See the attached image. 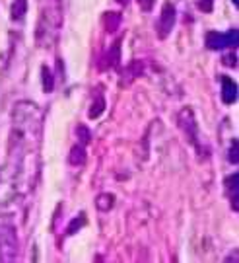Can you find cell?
<instances>
[{"mask_svg":"<svg viewBox=\"0 0 239 263\" xmlns=\"http://www.w3.org/2000/svg\"><path fill=\"white\" fill-rule=\"evenodd\" d=\"M43 137V111L33 102L22 100L12 109L8 144V172L16 191L33 189L39 172V146Z\"/></svg>","mask_w":239,"mask_h":263,"instance_id":"1","label":"cell"},{"mask_svg":"<svg viewBox=\"0 0 239 263\" xmlns=\"http://www.w3.org/2000/svg\"><path fill=\"white\" fill-rule=\"evenodd\" d=\"M18 259V234L10 222H0V263Z\"/></svg>","mask_w":239,"mask_h":263,"instance_id":"2","label":"cell"},{"mask_svg":"<svg viewBox=\"0 0 239 263\" xmlns=\"http://www.w3.org/2000/svg\"><path fill=\"white\" fill-rule=\"evenodd\" d=\"M61 24H63V0H45L43 2V12H41L39 31L51 29L53 33H56Z\"/></svg>","mask_w":239,"mask_h":263,"instance_id":"3","label":"cell"},{"mask_svg":"<svg viewBox=\"0 0 239 263\" xmlns=\"http://www.w3.org/2000/svg\"><path fill=\"white\" fill-rule=\"evenodd\" d=\"M206 45H208V49L237 47V29H230L228 33L210 31V33L206 35Z\"/></svg>","mask_w":239,"mask_h":263,"instance_id":"4","label":"cell"},{"mask_svg":"<svg viewBox=\"0 0 239 263\" xmlns=\"http://www.w3.org/2000/svg\"><path fill=\"white\" fill-rule=\"evenodd\" d=\"M179 125H181L185 135L189 137V141L193 142V144H196V141H198V127H196V121H194L193 109L185 107L183 111L179 113Z\"/></svg>","mask_w":239,"mask_h":263,"instance_id":"5","label":"cell"},{"mask_svg":"<svg viewBox=\"0 0 239 263\" xmlns=\"http://www.w3.org/2000/svg\"><path fill=\"white\" fill-rule=\"evenodd\" d=\"M175 24V8L171 4H164L162 8V14H160V20H157V31H160V37L166 39L167 33L171 31Z\"/></svg>","mask_w":239,"mask_h":263,"instance_id":"6","label":"cell"},{"mask_svg":"<svg viewBox=\"0 0 239 263\" xmlns=\"http://www.w3.org/2000/svg\"><path fill=\"white\" fill-rule=\"evenodd\" d=\"M222 100L226 102V104H233L235 100H237V86L235 82L228 78V76H224L222 78Z\"/></svg>","mask_w":239,"mask_h":263,"instance_id":"7","label":"cell"},{"mask_svg":"<svg viewBox=\"0 0 239 263\" xmlns=\"http://www.w3.org/2000/svg\"><path fill=\"white\" fill-rule=\"evenodd\" d=\"M26 14H28V0H14L12 10H10L12 20H14V22H22Z\"/></svg>","mask_w":239,"mask_h":263,"instance_id":"8","label":"cell"},{"mask_svg":"<svg viewBox=\"0 0 239 263\" xmlns=\"http://www.w3.org/2000/svg\"><path fill=\"white\" fill-rule=\"evenodd\" d=\"M113 205H115V197L111 193H102V195H97V199H95V207L99 209V211H103V213L111 211Z\"/></svg>","mask_w":239,"mask_h":263,"instance_id":"9","label":"cell"},{"mask_svg":"<svg viewBox=\"0 0 239 263\" xmlns=\"http://www.w3.org/2000/svg\"><path fill=\"white\" fill-rule=\"evenodd\" d=\"M70 164L72 166H82L84 162H86V151H84L82 144H76L72 151H70Z\"/></svg>","mask_w":239,"mask_h":263,"instance_id":"10","label":"cell"},{"mask_svg":"<svg viewBox=\"0 0 239 263\" xmlns=\"http://www.w3.org/2000/svg\"><path fill=\"white\" fill-rule=\"evenodd\" d=\"M237 179H239L237 174H233V176L228 178V193H230V199L233 201L231 205H233L235 211H237Z\"/></svg>","mask_w":239,"mask_h":263,"instance_id":"11","label":"cell"},{"mask_svg":"<svg viewBox=\"0 0 239 263\" xmlns=\"http://www.w3.org/2000/svg\"><path fill=\"white\" fill-rule=\"evenodd\" d=\"M103 24H105L107 31H109V33H113L115 29L119 28L121 16H119V14H115V12H111V14H105V18H103Z\"/></svg>","mask_w":239,"mask_h":263,"instance_id":"12","label":"cell"},{"mask_svg":"<svg viewBox=\"0 0 239 263\" xmlns=\"http://www.w3.org/2000/svg\"><path fill=\"white\" fill-rule=\"evenodd\" d=\"M103 109H105V100H103V96H97L95 102L92 104V109H90V117H92V119L99 117L103 113Z\"/></svg>","mask_w":239,"mask_h":263,"instance_id":"13","label":"cell"},{"mask_svg":"<svg viewBox=\"0 0 239 263\" xmlns=\"http://www.w3.org/2000/svg\"><path fill=\"white\" fill-rule=\"evenodd\" d=\"M76 135H78V141L82 142V146L92 141V133H90V129H88L86 125H78V129H76Z\"/></svg>","mask_w":239,"mask_h":263,"instance_id":"14","label":"cell"},{"mask_svg":"<svg viewBox=\"0 0 239 263\" xmlns=\"http://www.w3.org/2000/svg\"><path fill=\"white\" fill-rule=\"evenodd\" d=\"M43 90H45V92H51V90H53V76H51V72L47 70L45 66H43Z\"/></svg>","mask_w":239,"mask_h":263,"instance_id":"15","label":"cell"},{"mask_svg":"<svg viewBox=\"0 0 239 263\" xmlns=\"http://www.w3.org/2000/svg\"><path fill=\"white\" fill-rule=\"evenodd\" d=\"M230 162H237V141H233V144H231V151H230Z\"/></svg>","mask_w":239,"mask_h":263,"instance_id":"16","label":"cell"},{"mask_svg":"<svg viewBox=\"0 0 239 263\" xmlns=\"http://www.w3.org/2000/svg\"><path fill=\"white\" fill-rule=\"evenodd\" d=\"M84 222H86V220H84V215H80V220H74V222H72V226H70V228H68V234H72L74 230H76V228H80V226H82Z\"/></svg>","mask_w":239,"mask_h":263,"instance_id":"17","label":"cell"},{"mask_svg":"<svg viewBox=\"0 0 239 263\" xmlns=\"http://www.w3.org/2000/svg\"><path fill=\"white\" fill-rule=\"evenodd\" d=\"M224 65H228V66H235V55L226 57V59H224Z\"/></svg>","mask_w":239,"mask_h":263,"instance_id":"18","label":"cell"},{"mask_svg":"<svg viewBox=\"0 0 239 263\" xmlns=\"http://www.w3.org/2000/svg\"><path fill=\"white\" fill-rule=\"evenodd\" d=\"M233 4H235V6H237V4H239V0H233Z\"/></svg>","mask_w":239,"mask_h":263,"instance_id":"19","label":"cell"}]
</instances>
